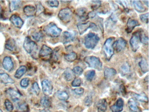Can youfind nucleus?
<instances>
[{"label":"nucleus","mask_w":149,"mask_h":112,"mask_svg":"<svg viewBox=\"0 0 149 112\" xmlns=\"http://www.w3.org/2000/svg\"><path fill=\"white\" fill-rule=\"evenodd\" d=\"M24 48L25 51L31 55L34 58L37 57L38 51V47L36 43L31 41L29 37H26L23 44Z\"/></svg>","instance_id":"f257e3e1"},{"label":"nucleus","mask_w":149,"mask_h":112,"mask_svg":"<svg viewBox=\"0 0 149 112\" xmlns=\"http://www.w3.org/2000/svg\"><path fill=\"white\" fill-rule=\"evenodd\" d=\"M100 38L95 33L90 32L85 38L84 44L86 47L88 49H93L97 46Z\"/></svg>","instance_id":"f03ea898"},{"label":"nucleus","mask_w":149,"mask_h":112,"mask_svg":"<svg viewBox=\"0 0 149 112\" xmlns=\"http://www.w3.org/2000/svg\"><path fill=\"white\" fill-rule=\"evenodd\" d=\"M84 61L89 67H92L100 71L103 69V63L100 59L98 57L91 56L85 57L84 59Z\"/></svg>","instance_id":"7ed1b4c3"},{"label":"nucleus","mask_w":149,"mask_h":112,"mask_svg":"<svg viewBox=\"0 0 149 112\" xmlns=\"http://www.w3.org/2000/svg\"><path fill=\"white\" fill-rule=\"evenodd\" d=\"M44 31L49 36L57 37L61 34L62 30L58 28L55 24L51 23L45 26Z\"/></svg>","instance_id":"20e7f679"},{"label":"nucleus","mask_w":149,"mask_h":112,"mask_svg":"<svg viewBox=\"0 0 149 112\" xmlns=\"http://www.w3.org/2000/svg\"><path fill=\"white\" fill-rule=\"evenodd\" d=\"M114 39L109 38L106 40L103 45V51L106 60H109L114 54L113 44Z\"/></svg>","instance_id":"39448f33"},{"label":"nucleus","mask_w":149,"mask_h":112,"mask_svg":"<svg viewBox=\"0 0 149 112\" xmlns=\"http://www.w3.org/2000/svg\"><path fill=\"white\" fill-rule=\"evenodd\" d=\"M73 16V12L69 8L61 9L58 14L59 19L64 23H67L71 21Z\"/></svg>","instance_id":"423d86ee"},{"label":"nucleus","mask_w":149,"mask_h":112,"mask_svg":"<svg viewBox=\"0 0 149 112\" xmlns=\"http://www.w3.org/2000/svg\"><path fill=\"white\" fill-rule=\"evenodd\" d=\"M140 31H136L133 33L130 39L129 43L132 50L134 52H136L139 48L140 42Z\"/></svg>","instance_id":"0eeeda50"},{"label":"nucleus","mask_w":149,"mask_h":112,"mask_svg":"<svg viewBox=\"0 0 149 112\" xmlns=\"http://www.w3.org/2000/svg\"><path fill=\"white\" fill-rule=\"evenodd\" d=\"M77 29L80 35H81L86 32L89 29H92L94 30H97V26L94 23L87 22L85 23H78L77 24Z\"/></svg>","instance_id":"6e6552de"},{"label":"nucleus","mask_w":149,"mask_h":112,"mask_svg":"<svg viewBox=\"0 0 149 112\" xmlns=\"http://www.w3.org/2000/svg\"><path fill=\"white\" fill-rule=\"evenodd\" d=\"M42 91L46 96H49L52 93L53 86L51 82L48 80H44L42 83Z\"/></svg>","instance_id":"1a4fd4ad"},{"label":"nucleus","mask_w":149,"mask_h":112,"mask_svg":"<svg viewBox=\"0 0 149 112\" xmlns=\"http://www.w3.org/2000/svg\"><path fill=\"white\" fill-rule=\"evenodd\" d=\"M126 44L127 42L126 40L123 38H120L113 43V48L116 49V52H120L125 49Z\"/></svg>","instance_id":"9d476101"},{"label":"nucleus","mask_w":149,"mask_h":112,"mask_svg":"<svg viewBox=\"0 0 149 112\" xmlns=\"http://www.w3.org/2000/svg\"><path fill=\"white\" fill-rule=\"evenodd\" d=\"M76 33L75 32L65 31L63 33V43L67 44L73 42L75 38Z\"/></svg>","instance_id":"9b49d317"},{"label":"nucleus","mask_w":149,"mask_h":112,"mask_svg":"<svg viewBox=\"0 0 149 112\" xmlns=\"http://www.w3.org/2000/svg\"><path fill=\"white\" fill-rule=\"evenodd\" d=\"M124 107V101L121 98H119L115 104L110 107L112 112H121L123 110Z\"/></svg>","instance_id":"f8f14e48"},{"label":"nucleus","mask_w":149,"mask_h":112,"mask_svg":"<svg viewBox=\"0 0 149 112\" xmlns=\"http://www.w3.org/2000/svg\"><path fill=\"white\" fill-rule=\"evenodd\" d=\"M53 51L51 48L48 47L46 45H43L39 52V56L40 58H44L46 57L51 56Z\"/></svg>","instance_id":"ddd939ff"},{"label":"nucleus","mask_w":149,"mask_h":112,"mask_svg":"<svg viewBox=\"0 0 149 112\" xmlns=\"http://www.w3.org/2000/svg\"><path fill=\"white\" fill-rule=\"evenodd\" d=\"M6 93L14 102L18 100L21 96V93L18 91L12 88L8 89L6 91Z\"/></svg>","instance_id":"4468645a"},{"label":"nucleus","mask_w":149,"mask_h":112,"mask_svg":"<svg viewBox=\"0 0 149 112\" xmlns=\"http://www.w3.org/2000/svg\"><path fill=\"white\" fill-rule=\"evenodd\" d=\"M11 23L17 28L21 29L24 24V22L22 19L18 15L13 14L10 19Z\"/></svg>","instance_id":"2eb2a0df"},{"label":"nucleus","mask_w":149,"mask_h":112,"mask_svg":"<svg viewBox=\"0 0 149 112\" xmlns=\"http://www.w3.org/2000/svg\"><path fill=\"white\" fill-rule=\"evenodd\" d=\"M139 25H140L139 23L137 20L129 18L128 20L127 23V32L128 33H130L134 30L135 27L139 26Z\"/></svg>","instance_id":"dca6fc26"},{"label":"nucleus","mask_w":149,"mask_h":112,"mask_svg":"<svg viewBox=\"0 0 149 112\" xmlns=\"http://www.w3.org/2000/svg\"><path fill=\"white\" fill-rule=\"evenodd\" d=\"M3 66L5 70L8 71H11L14 68V64L10 57H6L3 61Z\"/></svg>","instance_id":"f3484780"},{"label":"nucleus","mask_w":149,"mask_h":112,"mask_svg":"<svg viewBox=\"0 0 149 112\" xmlns=\"http://www.w3.org/2000/svg\"><path fill=\"white\" fill-rule=\"evenodd\" d=\"M0 81L5 84H13L14 80L12 79L8 74L5 73H0Z\"/></svg>","instance_id":"a211bd4d"},{"label":"nucleus","mask_w":149,"mask_h":112,"mask_svg":"<svg viewBox=\"0 0 149 112\" xmlns=\"http://www.w3.org/2000/svg\"><path fill=\"white\" fill-rule=\"evenodd\" d=\"M128 106L129 109L133 112H142L141 109L138 106L137 103L134 99H130L128 101Z\"/></svg>","instance_id":"6ab92c4d"},{"label":"nucleus","mask_w":149,"mask_h":112,"mask_svg":"<svg viewBox=\"0 0 149 112\" xmlns=\"http://www.w3.org/2000/svg\"><path fill=\"white\" fill-rule=\"evenodd\" d=\"M97 109L98 112H105L107 109V102L105 99L99 100L97 102Z\"/></svg>","instance_id":"aec40b11"},{"label":"nucleus","mask_w":149,"mask_h":112,"mask_svg":"<svg viewBox=\"0 0 149 112\" xmlns=\"http://www.w3.org/2000/svg\"><path fill=\"white\" fill-rule=\"evenodd\" d=\"M9 2V10L11 12L18 10L20 8L22 4V1H12Z\"/></svg>","instance_id":"412c9836"},{"label":"nucleus","mask_w":149,"mask_h":112,"mask_svg":"<svg viewBox=\"0 0 149 112\" xmlns=\"http://www.w3.org/2000/svg\"><path fill=\"white\" fill-rule=\"evenodd\" d=\"M131 2L134 9L137 12H143L146 11V8L142 5L141 1H131Z\"/></svg>","instance_id":"4be33fe9"},{"label":"nucleus","mask_w":149,"mask_h":112,"mask_svg":"<svg viewBox=\"0 0 149 112\" xmlns=\"http://www.w3.org/2000/svg\"><path fill=\"white\" fill-rule=\"evenodd\" d=\"M64 76L66 81L70 82L74 78L75 74L70 68H67L64 72Z\"/></svg>","instance_id":"5701e85b"},{"label":"nucleus","mask_w":149,"mask_h":112,"mask_svg":"<svg viewBox=\"0 0 149 112\" xmlns=\"http://www.w3.org/2000/svg\"><path fill=\"white\" fill-rule=\"evenodd\" d=\"M24 12L28 17H32L35 15L36 8L32 6H26L24 8Z\"/></svg>","instance_id":"b1692460"},{"label":"nucleus","mask_w":149,"mask_h":112,"mask_svg":"<svg viewBox=\"0 0 149 112\" xmlns=\"http://www.w3.org/2000/svg\"><path fill=\"white\" fill-rule=\"evenodd\" d=\"M5 47L8 50L10 51H14L16 49V46L15 41L13 39L10 38L7 41Z\"/></svg>","instance_id":"393cba45"},{"label":"nucleus","mask_w":149,"mask_h":112,"mask_svg":"<svg viewBox=\"0 0 149 112\" xmlns=\"http://www.w3.org/2000/svg\"><path fill=\"white\" fill-rule=\"evenodd\" d=\"M116 74V71L114 68L106 67L104 70L105 77L107 79L111 78Z\"/></svg>","instance_id":"a878e982"},{"label":"nucleus","mask_w":149,"mask_h":112,"mask_svg":"<svg viewBox=\"0 0 149 112\" xmlns=\"http://www.w3.org/2000/svg\"><path fill=\"white\" fill-rule=\"evenodd\" d=\"M27 71V68L26 67L21 66L16 71L14 74V77L17 79H19Z\"/></svg>","instance_id":"bb28decb"},{"label":"nucleus","mask_w":149,"mask_h":112,"mask_svg":"<svg viewBox=\"0 0 149 112\" xmlns=\"http://www.w3.org/2000/svg\"><path fill=\"white\" fill-rule=\"evenodd\" d=\"M139 65L143 73H146L148 71V70H149L148 63L145 59H142L139 63Z\"/></svg>","instance_id":"cd10ccee"},{"label":"nucleus","mask_w":149,"mask_h":112,"mask_svg":"<svg viewBox=\"0 0 149 112\" xmlns=\"http://www.w3.org/2000/svg\"><path fill=\"white\" fill-rule=\"evenodd\" d=\"M87 9L85 8H78L76 11L77 15L82 20H85L87 19L86 18L85 14L86 13Z\"/></svg>","instance_id":"c85d7f7f"},{"label":"nucleus","mask_w":149,"mask_h":112,"mask_svg":"<svg viewBox=\"0 0 149 112\" xmlns=\"http://www.w3.org/2000/svg\"><path fill=\"white\" fill-rule=\"evenodd\" d=\"M77 54L75 52H71L70 54H65L64 56L66 60L70 62L75 61L77 59Z\"/></svg>","instance_id":"c756f323"},{"label":"nucleus","mask_w":149,"mask_h":112,"mask_svg":"<svg viewBox=\"0 0 149 112\" xmlns=\"http://www.w3.org/2000/svg\"><path fill=\"white\" fill-rule=\"evenodd\" d=\"M121 73L123 76H126L130 72V67L128 63H125L121 67Z\"/></svg>","instance_id":"7c9ffc66"},{"label":"nucleus","mask_w":149,"mask_h":112,"mask_svg":"<svg viewBox=\"0 0 149 112\" xmlns=\"http://www.w3.org/2000/svg\"><path fill=\"white\" fill-rule=\"evenodd\" d=\"M56 96L61 100H67L69 98L68 95L66 91H58L56 93Z\"/></svg>","instance_id":"2f4dec72"},{"label":"nucleus","mask_w":149,"mask_h":112,"mask_svg":"<svg viewBox=\"0 0 149 112\" xmlns=\"http://www.w3.org/2000/svg\"><path fill=\"white\" fill-rule=\"evenodd\" d=\"M132 96L136 100L139 101L145 102H148V98L145 94H137V93H133Z\"/></svg>","instance_id":"473e14b6"},{"label":"nucleus","mask_w":149,"mask_h":112,"mask_svg":"<svg viewBox=\"0 0 149 112\" xmlns=\"http://www.w3.org/2000/svg\"><path fill=\"white\" fill-rule=\"evenodd\" d=\"M41 104L45 108H48L51 107V100L47 96H44L41 99Z\"/></svg>","instance_id":"72a5a7b5"},{"label":"nucleus","mask_w":149,"mask_h":112,"mask_svg":"<svg viewBox=\"0 0 149 112\" xmlns=\"http://www.w3.org/2000/svg\"><path fill=\"white\" fill-rule=\"evenodd\" d=\"M31 36L35 41L39 42L43 39V35L41 32H36L32 33Z\"/></svg>","instance_id":"f704fd0d"},{"label":"nucleus","mask_w":149,"mask_h":112,"mask_svg":"<svg viewBox=\"0 0 149 112\" xmlns=\"http://www.w3.org/2000/svg\"><path fill=\"white\" fill-rule=\"evenodd\" d=\"M95 75V72L94 70H91L86 73L85 77L87 80L89 82L92 81Z\"/></svg>","instance_id":"c9c22d12"},{"label":"nucleus","mask_w":149,"mask_h":112,"mask_svg":"<svg viewBox=\"0 0 149 112\" xmlns=\"http://www.w3.org/2000/svg\"><path fill=\"white\" fill-rule=\"evenodd\" d=\"M44 11V8L43 6L40 3L37 4L36 5V9L35 15L38 16L40 14H41Z\"/></svg>","instance_id":"e433bc0d"},{"label":"nucleus","mask_w":149,"mask_h":112,"mask_svg":"<svg viewBox=\"0 0 149 112\" xmlns=\"http://www.w3.org/2000/svg\"><path fill=\"white\" fill-rule=\"evenodd\" d=\"M5 106L7 110L9 112L12 111L14 109L12 103L10 102L8 100H6L5 102Z\"/></svg>","instance_id":"4c0bfd02"},{"label":"nucleus","mask_w":149,"mask_h":112,"mask_svg":"<svg viewBox=\"0 0 149 112\" xmlns=\"http://www.w3.org/2000/svg\"><path fill=\"white\" fill-rule=\"evenodd\" d=\"M72 71L74 72V74L76 76H80L83 72V69L80 67L77 66L73 68Z\"/></svg>","instance_id":"58836bf2"},{"label":"nucleus","mask_w":149,"mask_h":112,"mask_svg":"<svg viewBox=\"0 0 149 112\" xmlns=\"http://www.w3.org/2000/svg\"><path fill=\"white\" fill-rule=\"evenodd\" d=\"M32 89L34 92L35 93L36 95H39L40 91V89L39 87L38 84L37 82H35L32 84Z\"/></svg>","instance_id":"ea45409f"},{"label":"nucleus","mask_w":149,"mask_h":112,"mask_svg":"<svg viewBox=\"0 0 149 112\" xmlns=\"http://www.w3.org/2000/svg\"><path fill=\"white\" fill-rule=\"evenodd\" d=\"M29 79L28 78H24L22 79L20 82V85L23 88H25L28 87L29 85Z\"/></svg>","instance_id":"a19ab883"},{"label":"nucleus","mask_w":149,"mask_h":112,"mask_svg":"<svg viewBox=\"0 0 149 112\" xmlns=\"http://www.w3.org/2000/svg\"><path fill=\"white\" fill-rule=\"evenodd\" d=\"M92 102V98L91 96H88L85 98L84 100V103L85 106H90Z\"/></svg>","instance_id":"79ce46f5"},{"label":"nucleus","mask_w":149,"mask_h":112,"mask_svg":"<svg viewBox=\"0 0 149 112\" xmlns=\"http://www.w3.org/2000/svg\"><path fill=\"white\" fill-rule=\"evenodd\" d=\"M148 18H149V14L148 13L145 14H141L140 15V19L142 22L145 23H148Z\"/></svg>","instance_id":"37998d69"},{"label":"nucleus","mask_w":149,"mask_h":112,"mask_svg":"<svg viewBox=\"0 0 149 112\" xmlns=\"http://www.w3.org/2000/svg\"><path fill=\"white\" fill-rule=\"evenodd\" d=\"M92 8L93 10H96L101 6V1H92Z\"/></svg>","instance_id":"c03bdc74"},{"label":"nucleus","mask_w":149,"mask_h":112,"mask_svg":"<svg viewBox=\"0 0 149 112\" xmlns=\"http://www.w3.org/2000/svg\"><path fill=\"white\" fill-rule=\"evenodd\" d=\"M47 3L49 6L53 8H57L59 5V3L57 1H47Z\"/></svg>","instance_id":"a18cd8bd"},{"label":"nucleus","mask_w":149,"mask_h":112,"mask_svg":"<svg viewBox=\"0 0 149 112\" xmlns=\"http://www.w3.org/2000/svg\"><path fill=\"white\" fill-rule=\"evenodd\" d=\"M81 79L78 78H75L72 82L71 85L73 87H79L81 85Z\"/></svg>","instance_id":"49530a36"},{"label":"nucleus","mask_w":149,"mask_h":112,"mask_svg":"<svg viewBox=\"0 0 149 112\" xmlns=\"http://www.w3.org/2000/svg\"><path fill=\"white\" fill-rule=\"evenodd\" d=\"M140 42L144 44H148V37L144 34H140Z\"/></svg>","instance_id":"de8ad7c7"},{"label":"nucleus","mask_w":149,"mask_h":112,"mask_svg":"<svg viewBox=\"0 0 149 112\" xmlns=\"http://www.w3.org/2000/svg\"><path fill=\"white\" fill-rule=\"evenodd\" d=\"M75 94L78 96H81L84 94V89L82 88H77L74 90Z\"/></svg>","instance_id":"09e8293b"},{"label":"nucleus","mask_w":149,"mask_h":112,"mask_svg":"<svg viewBox=\"0 0 149 112\" xmlns=\"http://www.w3.org/2000/svg\"><path fill=\"white\" fill-rule=\"evenodd\" d=\"M96 16V13L95 12L92 11V12H90L89 13L87 14V18H91V19H93V18H94Z\"/></svg>","instance_id":"8fccbe9b"},{"label":"nucleus","mask_w":149,"mask_h":112,"mask_svg":"<svg viewBox=\"0 0 149 112\" xmlns=\"http://www.w3.org/2000/svg\"><path fill=\"white\" fill-rule=\"evenodd\" d=\"M19 109L22 111H25V109H27V106L25 104H23L19 106Z\"/></svg>","instance_id":"3c124183"},{"label":"nucleus","mask_w":149,"mask_h":112,"mask_svg":"<svg viewBox=\"0 0 149 112\" xmlns=\"http://www.w3.org/2000/svg\"><path fill=\"white\" fill-rule=\"evenodd\" d=\"M143 2L145 3V4L147 5V7H148V5H149V1H143Z\"/></svg>","instance_id":"603ef678"},{"label":"nucleus","mask_w":149,"mask_h":112,"mask_svg":"<svg viewBox=\"0 0 149 112\" xmlns=\"http://www.w3.org/2000/svg\"><path fill=\"white\" fill-rule=\"evenodd\" d=\"M1 11H2V9H1V7L0 5V16H1Z\"/></svg>","instance_id":"864d4df0"},{"label":"nucleus","mask_w":149,"mask_h":112,"mask_svg":"<svg viewBox=\"0 0 149 112\" xmlns=\"http://www.w3.org/2000/svg\"><path fill=\"white\" fill-rule=\"evenodd\" d=\"M62 2H64V3H69L71 2L70 1H62Z\"/></svg>","instance_id":"5fc2aeb1"},{"label":"nucleus","mask_w":149,"mask_h":112,"mask_svg":"<svg viewBox=\"0 0 149 112\" xmlns=\"http://www.w3.org/2000/svg\"><path fill=\"white\" fill-rule=\"evenodd\" d=\"M0 112H3V111H2L1 109H0Z\"/></svg>","instance_id":"6e6d98bb"},{"label":"nucleus","mask_w":149,"mask_h":112,"mask_svg":"<svg viewBox=\"0 0 149 112\" xmlns=\"http://www.w3.org/2000/svg\"></svg>","instance_id":"4d7b16f0"}]
</instances>
